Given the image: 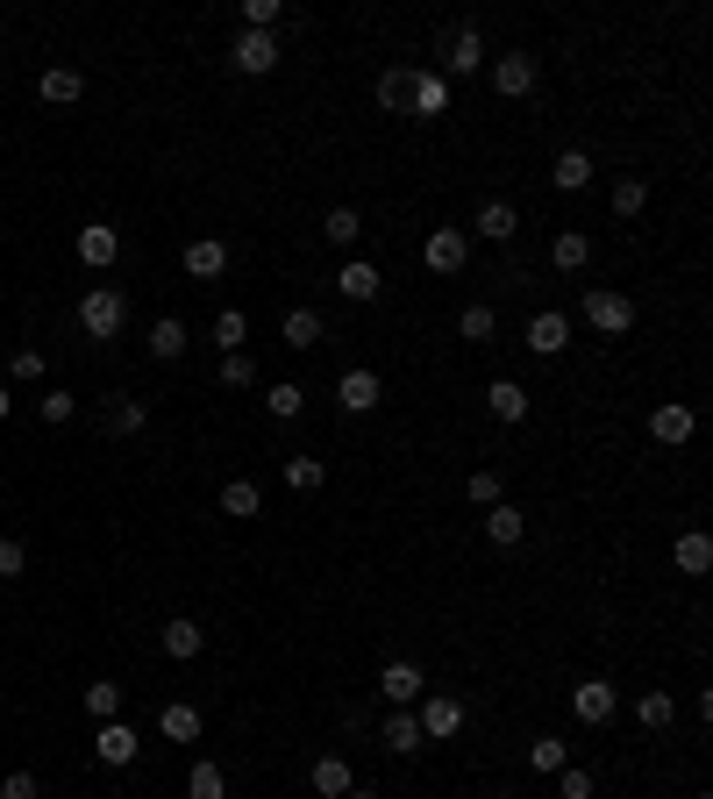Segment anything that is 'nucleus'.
Instances as JSON below:
<instances>
[{
  "label": "nucleus",
  "instance_id": "obj_35",
  "mask_svg": "<svg viewBox=\"0 0 713 799\" xmlns=\"http://www.w3.org/2000/svg\"><path fill=\"white\" fill-rule=\"evenodd\" d=\"M386 749H392V757H414V749H421V721L414 714H392L386 721Z\"/></svg>",
  "mask_w": 713,
  "mask_h": 799
},
{
  "label": "nucleus",
  "instance_id": "obj_53",
  "mask_svg": "<svg viewBox=\"0 0 713 799\" xmlns=\"http://www.w3.org/2000/svg\"><path fill=\"white\" fill-rule=\"evenodd\" d=\"M343 799H386V792H364V786H350V792H343Z\"/></svg>",
  "mask_w": 713,
  "mask_h": 799
},
{
  "label": "nucleus",
  "instance_id": "obj_23",
  "mask_svg": "<svg viewBox=\"0 0 713 799\" xmlns=\"http://www.w3.org/2000/svg\"><path fill=\"white\" fill-rule=\"evenodd\" d=\"M336 293L364 307V300H378V293H386V279H378V264H364V258H357V264H343V271H336Z\"/></svg>",
  "mask_w": 713,
  "mask_h": 799
},
{
  "label": "nucleus",
  "instance_id": "obj_36",
  "mask_svg": "<svg viewBox=\"0 0 713 799\" xmlns=\"http://www.w3.org/2000/svg\"><path fill=\"white\" fill-rule=\"evenodd\" d=\"M264 407H271V421H293L300 407H307V393H300L293 379H271V393H264Z\"/></svg>",
  "mask_w": 713,
  "mask_h": 799
},
{
  "label": "nucleus",
  "instance_id": "obj_25",
  "mask_svg": "<svg viewBox=\"0 0 713 799\" xmlns=\"http://www.w3.org/2000/svg\"><path fill=\"white\" fill-rule=\"evenodd\" d=\"M279 336H285V350H314V343L328 336V322H322L314 307H293V314H285V328H279Z\"/></svg>",
  "mask_w": 713,
  "mask_h": 799
},
{
  "label": "nucleus",
  "instance_id": "obj_49",
  "mask_svg": "<svg viewBox=\"0 0 713 799\" xmlns=\"http://www.w3.org/2000/svg\"><path fill=\"white\" fill-rule=\"evenodd\" d=\"M0 799H43L36 771H8V786H0Z\"/></svg>",
  "mask_w": 713,
  "mask_h": 799
},
{
  "label": "nucleus",
  "instance_id": "obj_43",
  "mask_svg": "<svg viewBox=\"0 0 713 799\" xmlns=\"http://www.w3.org/2000/svg\"><path fill=\"white\" fill-rule=\"evenodd\" d=\"M407 86H414V72H386V79H378V108H400V100H407Z\"/></svg>",
  "mask_w": 713,
  "mask_h": 799
},
{
  "label": "nucleus",
  "instance_id": "obj_3",
  "mask_svg": "<svg viewBox=\"0 0 713 799\" xmlns=\"http://www.w3.org/2000/svg\"><path fill=\"white\" fill-rule=\"evenodd\" d=\"M485 79H493L499 100H528V94H536V57H528V51H507V57H493V65H485Z\"/></svg>",
  "mask_w": 713,
  "mask_h": 799
},
{
  "label": "nucleus",
  "instance_id": "obj_37",
  "mask_svg": "<svg viewBox=\"0 0 713 799\" xmlns=\"http://www.w3.org/2000/svg\"><path fill=\"white\" fill-rule=\"evenodd\" d=\"M186 799H229V778H222L215 764H193V778H186Z\"/></svg>",
  "mask_w": 713,
  "mask_h": 799
},
{
  "label": "nucleus",
  "instance_id": "obj_50",
  "mask_svg": "<svg viewBox=\"0 0 713 799\" xmlns=\"http://www.w3.org/2000/svg\"><path fill=\"white\" fill-rule=\"evenodd\" d=\"M72 414H79V400H72V393H43V421H51V429H57V421H72Z\"/></svg>",
  "mask_w": 713,
  "mask_h": 799
},
{
  "label": "nucleus",
  "instance_id": "obj_5",
  "mask_svg": "<svg viewBox=\"0 0 713 799\" xmlns=\"http://www.w3.org/2000/svg\"><path fill=\"white\" fill-rule=\"evenodd\" d=\"M614 706H620V692L606 685V678H579V685H571V714H579L585 728H606Z\"/></svg>",
  "mask_w": 713,
  "mask_h": 799
},
{
  "label": "nucleus",
  "instance_id": "obj_33",
  "mask_svg": "<svg viewBox=\"0 0 713 799\" xmlns=\"http://www.w3.org/2000/svg\"><path fill=\"white\" fill-rule=\"evenodd\" d=\"M150 357H164V365H172V357H186V322H172V314H164V322L150 328Z\"/></svg>",
  "mask_w": 713,
  "mask_h": 799
},
{
  "label": "nucleus",
  "instance_id": "obj_15",
  "mask_svg": "<svg viewBox=\"0 0 713 799\" xmlns=\"http://www.w3.org/2000/svg\"><path fill=\"white\" fill-rule=\"evenodd\" d=\"M671 564L685 571V579H706V571H713V536L706 529H685L671 542Z\"/></svg>",
  "mask_w": 713,
  "mask_h": 799
},
{
  "label": "nucleus",
  "instance_id": "obj_16",
  "mask_svg": "<svg viewBox=\"0 0 713 799\" xmlns=\"http://www.w3.org/2000/svg\"><path fill=\"white\" fill-rule=\"evenodd\" d=\"M158 650L172 657V665H193V657L207 650V636H201V622H164L158 628Z\"/></svg>",
  "mask_w": 713,
  "mask_h": 799
},
{
  "label": "nucleus",
  "instance_id": "obj_4",
  "mask_svg": "<svg viewBox=\"0 0 713 799\" xmlns=\"http://www.w3.org/2000/svg\"><path fill=\"white\" fill-rule=\"evenodd\" d=\"M585 322H593L599 336H628V328H635V300H628V293H606V285H593V293H585Z\"/></svg>",
  "mask_w": 713,
  "mask_h": 799
},
{
  "label": "nucleus",
  "instance_id": "obj_19",
  "mask_svg": "<svg viewBox=\"0 0 713 799\" xmlns=\"http://www.w3.org/2000/svg\"><path fill=\"white\" fill-rule=\"evenodd\" d=\"M36 94L51 100V108H72V100L86 94V72H79V65H51V72L36 79Z\"/></svg>",
  "mask_w": 713,
  "mask_h": 799
},
{
  "label": "nucleus",
  "instance_id": "obj_44",
  "mask_svg": "<svg viewBox=\"0 0 713 799\" xmlns=\"http://www.w3.org/2000/svg\"><path fill=\"white\" fill-rule=\"evenodd\" d=\"M8 379L36 386V379H43V350H14V357H8Z\"/></svg>",
  "mask_w": 713,
  "mask_h": 799
},
{
  "label": "nucleus",
  "instance_id": "obj_46",
  "mask_svg": "<svg viewBox=\"0 0 713 799\" xmlns=\"http://www.w3.org/2000/svg\"><path fill=\"white\" fill-rule=\"evenodd\" d=\"M464 493H472L478 507H499V472H472V478H464Z\"/></svg>",
  "mask_w": 713,
  "mask_h": 799
},
{
  "label": "nucleus",
  "instance_id": "obj_22",
  "mask_svg": "<svg viewBox=\"0 0 713 799\" xmlns=\"http://www.w3.org/2000/svg\"><path fill=\"white\" fill-rule=\"evenodd\" d=\"M478 529H485V542H493V550H514L528 521H521V507H507V500H499V507H485V521H478Z\"/></svg>",
  "mask_w": 713,
  "mask_h": 799
},
{
  "label": "nucleus",
  "instance_id": "obj_45",
  "mask_svg": "<svg viewBox=\"0 0 713 799\" xmlns=\"http://www.w3.org/2000/svg\"><path fill=\"white\" fill-rule=\"evenodd\" d=\"M222 386H257V365L242 350H229V357H222Z\"/></svg>",
  "mask_w": 713,
  "mask_h": 799
},
{
  "label": "nucleus",
  "instance_id": "obj_14",
  "mask_svg": "<svg viewBox=\"0 0 713 799\" xmlns=\"http://www.w3.org/2000/svg\"><path fill=\"white\" fill-rule=\"evenodd\" d=\"M115 258H121V229H108V222H86V229H79V264L108 271Z\"/></svg>",
  "mask_w": 713,
  "mask_h": 799
},
{
  "label": "nucleus",
  "instance_id": "obj_39",
  "mask_svg": "<svg viewBox=\"0 0 713 799\" xmlns=\"http://www.w3.org/2000/svg\"><path fill=\"white\" fill-rule=\"evenodd\" d=\"M642 207H649V186H642V179H620V186H614V215H620V222H635Z\"/></svg>",
  "mask_w": 713,
  "mask_h": 799
},
{
  "label": "nucleus",
  "instance_id": "obj_38",
  "mask_svg": "<svg viewBox=\"0 0 713 799\" xmlns=\"http://www.w3.org/2000/svg\"><path fill=\"white\" fill-rule=\"evenodd\" d=\"M357 236H364V222H357V207H328V244H336V250H350V244H357Z\"/></svg>",
  "mask_w": 713,
  "mask_h": 799
},
{
  "label": "nucleus",
  "instance_id": "obj_26",
  "mask_svg": "<svg viewBox=\"0 0 713 799\" xmlns=\"http://www.w3.org/2000/svg\"><path fill=\"white\" fill-rule=\"evenodd\" d=\"M222 515L229 521H257L264 515V493H257L250 478H229V486H222Z\"/></svg>",
  "mask_w": 713,
  "mask_h": 799
},
{
  "label": "nucleus",
  "instance_id": "obj_21",
  "mask_svg": "<svg viewBox=\"0 0 713 799\" xmlns=\"http://www.w3.org/2000/svg\"><path fill=\"white\" fill-rule=\"evenodd\" d=\"M550 264L557 271H585V264H593V236H585V229H557L550 236Z\"/></svg>",
  "mask_w": 713,
  "mask_h": 799
},
{
  "label": "nucleus",
  "instance_id": "obj_52",
  "mask_svg": "<svg viewBox=\"0 0 713 799\" xmlns=\"http://www.w3.org/2000/svg\"><path fill=\"white\" fill-rule=\"evenodd\" d=\"M14 414V393H8V386H0V421H8Z\"/></svg>",
  "mask_w": 713,
  "mask_h": 799
},
{
  "label": "nucleus",
  "instance_id": "obj_8",
  "mask_svg": "<svg viewBox=\"0 0 713 799\" xmlns=\"http://www.w3.org/2000/svg\"><path fill=\"white\" fill-rule=\"evenodd\" d=\"M386 400V379H378L371 365H357V371H343V386H336V407L343 414H371V407Z\"/></svg>",
  "mask_w": 713,
  "mask_h": 799
},
{
  "label": "nucleus",
  "instance_id": "obj_20",
  "mask_svg": "<svg viewBox=\"0 0 713 799\" xmlns=\"http://www.w3.org/2000/svg\"><path fill=\"white\" fill-rule=\"evenodd\" d=\"M186 271L193 279H222V271H229V244H222V236H193L186 244Z\"/></svg>",
  "mask_w": 713,
  "mask_h": 799
},
{
  "label": "nucleus",
  "instance_id": "obj_18",
  "mask_svg": "<svg viewBox=\"0 0 713 799\" xmlns=\"http://www.w3.org/2000/svg\"><path fill=\"white\" fill-rule=\"evenodd\" d=\"M528 350L536 357H564L571 350V322L564 314H536V322H528Z\"/></svg>",
  "mask_w": 713,
  "mask_h": 799
},
{
  "label": "nucleus",
  "instance_id": "obj_32",
  "mask_svg": "<svg viewBox=\"0 0 713 799\" xmlns=\"http://www.w3.org/2000/svg\"><path fill=\"white\" fill-rule=\"evenodd\" d=\"M635 714H642V728H649V735H657V728H671V714H678V700H671V692H663V685H649V692H642V700H635Z\"/></svg>",
  "mask_w": 713,
  "mask_h": 799
},
{
  "label": "nucleus",
  "instance_id": "obj_40",
  "mask_svg": "<svg viewBox=\"0 0 713 799\" xmlns=\"http://www.w3.org/2000/svg\"><path fill=\"white\" fill-rule=\"evenodd\" d=\"M115 706H121V685H108V678L86 685V714H94V721H115Z\"/></svg>",
  "mask_w": 713,
  "mask_h": 799
},
{
  "label": "nucleus",
  "instance_id": "obj_1",
  "mask_svg": "<svg viewBox=\"0 0 713 799\" xmlns=\"http://www.w3.org/2000/svg\"><path fill=\"white\" fill-rule=\"evenodd\" d=\"M121 322H129V300L115 293V285H86V300H79V328L86 336H121Z\"/></svg>",
  "mask_w": 713,
  "mask_h": 799
},
{
  "label": "nucleus",
  "instance_id": "obj_11",
  "mask_svg": "<svg viewBox=\"0 0 713 799\" xmlns=\"http://www.w3.org/2000/svg\"><path fill=\"white\" fill-rule=\"evenodd\" d=\"M136 749H143V735H136L129 721H100V743H94V757L108 764V771H121V764H136Z\"/></svg>",
  "mask_w": 713,
  "mask_h": 799
},
{
  "label": "nucleus",
  "instance_id": "obj_12",
  "mask_svg": "<svg viewBox=\"0 0 713 799\" xmlns=\"http://www.w3.org/2000/svg\"><path fill=\"white\" fill-rule=\"evenodd\" d=\"M457 79H472V72H485V36H478V22H457L450 29V57H443Z\"/></svg>",
  "mask_w": 713,
  "mask_h": 799
},
{
  "label": "nucleus",
  "instance_id": "obj_41",
  "mask_svg": "<svg viewBox=\"0 0 713 799\" xmlns=\"http://www.w3.org/2000/svg\"><path fill=\"white\" fill-rule=\"evenodd\" d=\"M242 336H250V322H242V307H222V314H215V343H222V350H236Z\"/></svg>",
  "mask_w": 713,
  "mask_h": 799
},
{
  "label": "nucleus",
  "instance_id": "obj_30",
  "mask_svg": "<svg viewBox=\"0 0 713 799\" xmlns=\"http://www.w3.org/2000/svg\"><path fill=\"white\" fill-rule=\"evenodd\" d=\"M307 786L322 792V799H343V792L357 786V778H350V764H343V757H322V764H314V771H307Z\"/></svg>",
  "mask_w": 713,
  "mask_h": 799
},
{
  "label": "nucleus",
  "instance_id": "obj_34",
  "mask_svg": "<svg viewBox=\"0 0 713 799\" xmlns=\"http://www.w3.org/2000/svg\"><path fill=\"white\" fill-rule=\"evenodd\" d=\"M285 486H293V493H322L328 486V464L322 457H293V464H285Z\"/></svg>",
  "mask_w": 713,
  "mask_h": 799
},
{
  "label": "nucleus",
  "instance_id": "obj_54",
  "mask_svg": "<svg viewBox=\"0 0 713 799\" xmlns=\"http://www.w3.org/2000/svg\"><path fill=\"white\" fill-rule=\"evenodd\" d=\"M692 799H706V792H692Z\"/></svg>",
  "mask_w": 713,
  "mask_h": 799
},
{
  "label": "nucleus",
  "instance_id": "obj_42",
  "mask_svg": "<svg viewBox=\"0 0 713 799\" xmlns=\"http://www.w3.org/2000/svg\"><path fill=\"white\" fill-rule=\"evenodd\" d=\"M143 421H150V407H143V400H115L108 429H115V435H136V429H143Z\"/></svg>",
  "mask_w": 713,
  "mask_h": 799
},
{
  "label": "nucleus",
  "instance_id": "obj_47",
  "mask_svg": "<svg viewBox=\"0 0 713 799\" xmlns=\"http://www.w3.org/2000/svg\"><path fill=\"white\" fill-rule=\"evenodd\" d=\"M279 0H242V22H250V29H271V22H279Z\"/></svg>",
  "mask_w": 713,
  "mask_h": 799
},
{
  "label": "nucleus",
  "instance_id": "obj_31",
  "mask_svg": "<svg viewBox=\"0 0 713 799\" xmlns=\"http://www.w3.org/2000/svg\"><path fill=\"white\" fill-rule=\"evenodd\" d=\"M457 336H464V343H493V336H499V314L485 307V300H472V307L457 314Z\"/></svg>",
  "mask_w": 713,
  "mask_h": 799
},
{
  "label": "nucleus",
  "instance_id": "obj_51",
  "mask_svg": "<svg viewBox=\"0 0 713 799\" xmlns=\"http://www.w3.org/2000/svg\"><path fill=\"white\" fill-rule=\"evenodd\" d=\"M557 792H564V799H593V771H571V764H564V786H557Z\"/></svg>",
  "mask_w": 713,
  "mask_h": 799
},
{
  "label": "nucleus",
  "instance_id": "obj_24",
  "mask_svg": "<svg viewBox=\"0 0 713 799\" xmlns=\"http://www.w3.org/2000/svg\"><path fill=\"white\" fill-rule=\"evenodd\" d=\"M158 735H164V743H201V706L172 700V706L158 714Z\"/></svg>",
  "mask_w": 713,
  "mask_h": 799
},
{
  "label": "nucleus",
  "instance_id": "obj_9",
  "mask_svg": "<svg viewBox=\"0 0 713 799\" xmlns=\"http://www.w3.org/2000/svg\"><path fill=\"white\" fill-rule=\"evenodd\" d=\"M407 108H414L421 122H443V115H450V79H443V72H414V86H407Z\"/></svg>",
  "mask_w": 713,
  "mask_h": 799
},
{
  "label": "nucleus",
  "instance_id": "obj_7",
  "mask_svg": "<svg viewBox=\"0 0 713 799\" xmlns=\"http://www.w3.org/2000/svg\"><path fill=\"white\" fill-rule=\"evenodd\" d=\"M421 743H450V735H464V700H450V692H435V700H421Z\"/></svg>",
  "mask_w": 713,
  "mask_h": 799
},
{
  "label": "nucleus",
  "instance_id": "obj_2",
  "mask_svg": "<svg viewBox=\"0 0 713 799\" xmlns=\"http://www.w3.org/2000/svg\"><path fill=\"white\" fill-rule=\"evenodd\" d=\"M421 264H429L435 279H457V271L472 264V236L450 229V222H443V229H429V236H421Z\"/></svg>",
  "mask_w": 713,
  "mask_h": 799
},
{
  "label": "nucleus",
  "instance_id": "obj_29",
  "mask_svg": "<svg viewBox=\"0 0 713 799\" xmlns=\"http://www.w3.org/2000/svg\"><path fill=\"white\" fill-rule=\"evenodd\" d=\"M485 407H493V421H528V386H514V379H493V393H485Z\"/></svg>",
  "mask_w": 713,
  "mask_h": 799
},
{
  "label": "nucleus",
  "instance_id": "obj_28",
  "mask_svg": "<svg viewBox=\"0 0 713 799\" xmlns=\"http://www.w3.org/2000/svg\"><path fill=\"white\" fill-rule=\"evenodd\" d=\"M564 764H571V743H564V735H536V743H528V771L557 778Z\"/></svg>",
  "mask_w": 713,
  "mask_h": 799
},
{
  "label": "nucleus",
  "instance_id": "obj_6",
  "mask_svg": "<svg viewBox=\"0 0 713 799\" xmlns=\"http://www.w3.org/2000/svg\"><path fill=\"white\" fill-rule=\"evenodd\" d=\"M236 72H242V79L279 72V36H271V29H242V36H236Z\"/></svg>",
  "mask_w": 713,
  "mask_h": 799
},
{
  "label": "nucleus",
  "instance_id": "obj_48",
  "mask_svg": "<svg viewBox=\"0 0 713 799\" xmlns=\"http://www.w3.org/2000/svg\"><path fill=\"white\" fill-rule=\"evenodd\" d=\"M22 571H29V550H22V542H0V579H22Z\"/></svg>",
  "mask_w": 713,
  "mask_h": 799
},
{
  "label": "nucleus",
  "instance_id": "obj_13",
  "mask_svg": "<svg viewBox=\"0 0 713 799\" xmlns=\"http://www.w3.org/2000/svg\"><path fill=\"white\" fill-rule=\"evenodd\" d=\"M421 685H429V678H421V665H407V657H392V665L378 671V692H386L392 706H414V700H421Z\"/></svg>",
  "mask_w": 713,
  "mask_h": 799
},
{
  "label": "nucleus",
  "instance_id": "obj_17",
  "mask_svg": "<svg viewBox=\"0 0 713 799\" xmlns=\"http://www.w3.org/2000/svg\"><path fill=\"white\" fill-rule=\"evenodd\" d=\"M514 229H521V215H514L507 201H485L478 215H472V229H464V236H485V244H514Z\"/></svg>",
  "mask_w": 713,
  "mask_h": 799
},
{
  "label": "nucleus",
  "instance_id": "obj_27",
  "mask_svg": "<svg viewBox=\"0 0 713 799\" xmlns=\"http://www.w3.org/2000/svg\"><path fill=\"white\" fill-rule=\"evenodd\" d=\"M557 193H585L593 186V158H585V150H557Z\"/></svg>",
  "mask_w": 713,
  "mask_h": 799
},
{
  "label": "nucleus",
  "instance_id": "obj_10",
  "mask_svg": "<svg viewBox=\"0 0 713 799\" xmlns=\"http://www.w3.org/2000/svg\"><path fill=\"white\" fill-rule=\"evenodd\" d=\"M692 429H700V421H692V407H685V400H663V407H649V435H657L663 450L692 443Z\"/></svg>",
  "mask_w": 713,
  "mask_h": 799
}]
</instances>
